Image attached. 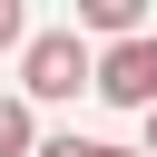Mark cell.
Listing matches in <instances>:
<instances>
[{
    "mask_svg": "<svg viewBox=\"0 0 157 157\" xmlns=\"http://www.w3.org/2000/svg\"><path fill=\"white\" fill-rule=\"evenodd\" d=\"M78 88H98V49H88L78 29H39V39L20 49V98H29V108H59V98H78Z\"/></svg>",
    "mask_w": 157,
    "mask_h": 157,
    "instance_id": "cell-1",
    "label": "cell"
},
{
    "mask_svg": "<svg viewBox=\"0 0 157 157\" xmlns=\"http://www.w3.org/2000/svg\"><path fill=\"white\" fill-rule=\"evenodd\" d=\"M98 98L108 108H157V29L147 39H118V49H98Z\"/></svg>",
    "mask_w": 157,
    "mask_h": 157,
    "instance_id": "cell-2",
    "label": "cell"
},
{
    "mask_svg": "<svg viewBox=\"0 0 157 157\" xmlns=\"http://www.w3.org/2000/svg\"><path fill=\"white\" fill-rule=\"evenodd\" d=\"M78 29L108 39V49L118 39H147V0H78Z\"/></svg>",
    "mask_w": 157,
    "mask_h": 157,
    "instance_id": "cell-3",
    "label": "cell"
},
{
    "mask_svg": "<svg viewBox=\"0 0 157 157\" xmlns=\"http://www.w3.org/2000/svg\"><path fill=\"white\" fill-rule=\"evenodd\" d=\"M0 157H39V108L0 88Z\"/></svg>",
    "mask_w": 157,
    "mask_h": 157,
    "instance_id": "cell-4",
    "label": "cell"
},
{
    "mask_svg": "<svg viewBox=\"0 0 157 157\" xmlns=\"http://www.w3.org/2000/svg\"><path fill=\"white\" fill-rule=\"evenodd\" d=\"M0 49H29V20H20V0H0Z\"/></svg>",
    "mask_w": 157,
    "mask_h": 157,
    "instance_id": "cell-5",
    "label": "cell"
},
{
    "mask_svg": "<svg viewBox=\"0 0 157 157\" xmlns=\"http://www.w3.org/2000/svg\"><path fill=\"white\" fill-rule=\"evenodd\" d=\"M39 157H98V137H39Z\"/></svg>",
    "mask_w": 157,
    "mask_h": 157,
    "instance_id": "cell-6",
    "label": "cell"
},
{
    "mask_svg": "<svg viewBox=\"0 0 157 157\" xmlns=\"http://www.w3.org/2000/svg\"><path fill=\"white\" fill-rule=\"evenodd\" d=\"M98 157H147V147H108V137H98Z\"/></svg>",
    "mask_w": 157,
    "mask_h": 157,
    "instance_id": "cell-7",
    "label": "cell"
},
{
    "mask_svg": "<svg viewBox=\"0 0 157 157\" xmlns=\"http://www.w3.org/2000/svg\"><path fill=\"white\" fill-rule=\"evenodd\" d=\"M147 157H157V108H147Z\"/></svg>",
    "mask_w": 157,
    "mask_h": 157,
    "instance_id": "cell-8",
    "label": "cell"
}]
</instances>
